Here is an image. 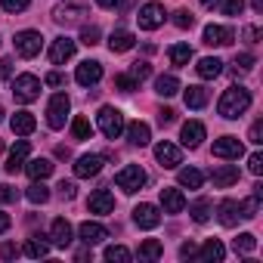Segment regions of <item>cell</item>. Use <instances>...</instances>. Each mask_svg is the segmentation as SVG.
I'll return each instance as SVG.
<instances>
[{"label":"cell","instance_id":"5bb4252c","mask_svg":"<svg viewBox=\"0 0 263 263\" xmlns=\"http://www.w3.org/2000/svg\"><path fill=\"white\" fill-rule=\"evenodd\" d=\"M180 140H183L186 149H198L204 143V124L201 121H186L183 130H180Z\"/></svg>","mask_w":263,"mask_h":263},{"label":"cell","instance_id":"277c9868","mask_svg":"<svg viewBox=\"0 0 263 263\" xmlns=\"http://www.w3.org/2000/svg\"><path fill=\"white\" fill-rule=\"evenodd\" d=\"M84 16H87V7L81 4V0H68V4H59L56 10H53V22L56 25H81L84 22Z\"/></svg>","mask_w":263,"mask_h":263},{"label":"cell","instance_id":"b9f144b4","mask_svg":"<svg viewBox=\"0 0 263 263\" xmlns=\"http://www.w3.org/2000/svg\"><path fill=\"white\" fill-rule=\"evenodd\" d=\"M254 62H257V59H254L251 53H238V56H235V62H232V65H235V74H238V71H241V74H245V71H251V68H254Z\"/></svg>","mask_w":263,"mask_h":263},{"label":"cell","instance_id":"f907efd6","mask_svg":"<svg viewBox=\"0 0 263 263\" xmlns=\"http://www.w3.org/2000/svg\"><path fill=\"white\" fill-rule=\"evenodd\" d=\"M248 171H251L254 177H260V174H263V155H260V152H254V155L248 158Z\"/></svg>","mask_w":263,"mask_h":263},{"label":"cell","instance_id":"484cf974","mask_svg":"<svg viewBox=\"0 0 263 263\" xmlns=\"http://www.w3.org/2000/svg\"><path fill=\"white\" fill-rule=\"evenodd\" d=\"M127 140L134 143V146H149V140H152V127L143 124V121H134V124L127 127Z\"/></svg>","mask_w":263,"mask_h":263},{"label":"cell","instance_id":"816d5d0a","mask_svg":"<svg viewBox=\"0 0 263 263\" xmlns=\"http://www.w3.org/2000/svg\"><path fill=\"white\" fill-rule=\"evenodd\" d=\"M59 192H62V198H68V201H71V198H74V195H78V186H74V183H71V180H68V183H65V180H62V183H59Z\"/></svg>","mask_w":263,"mask_h":263},{"label":"cell","instance_id":"4316f807","mask_svg":"<svg viewBox=\"0 0 263 263\" xmlns=\"http://www.w3.org/2000/svg\"><path fill=\"white\" fill-rule=\"evenodd\" d=\"M22 171H25L31 180H47V177L53 174V161H50V158H31Z\"/></svg>","mask_w":263,"mask_h":263},{"label":"cell","instance_id":"f546056e","mask_svg":"<svg viewBox=\"0 0 263 263\" xmlns=\"http://www.w3.org/2000/svg\"><path fill=\"white\" fill-rule=\"evenodd\" d=\"M180 90H183V87H180V81H177L174 74H161V78H155V93H158V96L167 99V96H177Z\"/></svg>","mask_w":263,"mask_h":263},{"label":"cell","instance_id":"ee69618b","mask_svg":"<svg viewBox=\"0 0 263 263\" xmlns=\"http://www.w3.org/2000/svg\"><path fill=\"white\" fill-rule=\"evenodd\" d=\"M149 74H152L149 62H134V65H130V78H134V81H146Z\"/></svg>","mask_w":263,"mask_h":263},{"label":"cell","instance_id":"6da1fadb","mask_svg":"<svg viewBox=\"0 0 263 263\" xmlns=\"http://www.w3.org/2000/svg\"><path fill=\"white\" fill-rule=\"evenodd\" d=\"M248 108H251V90L241 87V84H232L229 90H223V96H220V102H217V111H220L226 121L241 118Z\"/></svg>","mask_w":263,"mask_h":263},{"label":"cell","instance_id":"ffe728a7","mask_svg":"<svg viewBox=\"0 0 263 263\" xmlns=\"http://www.w3.org/2000/svg\"><path fill=\"white\" fill-rule=\"evenodd\" d=\"M87 208H90V214H111V211H115V195H111L108 189H96V192L90 195Z\"/></svg>","mask_w":263,"mask_h":263},{"label":"cell","instance_id":"9a60e30c","mask_svg":"<svg viewBox=\"0 0 263 263\" xmlns=\"http://www.w3.org/2000/svg\"><path fill=\"white\" fill-rule=\"evenodd\" d=\"M232 37H235L232 28H226V25H208L204 34H201V41H204L208 47H229Z\"/></svg>","mask_w":263,"mask_h":263},{"label":"cell","instance_id":"681fc988","mask_svg":"<svg viewBox=\"0 0 263 263\" xmlns=\"http://www.w3.org/2000/svg\"><path fill=\"white\" fill-rule=\"evenodd\" d=\"M248 140H251L254 146H260V143H263V121H254V124H251V130H248Z\"/></svg>","mask_w":263,"mask_h":263},{"label":"cell","instance_id":"e575fe53","mask_svg":"<svg viewBox=\"0 0 263 263\" xmlns=\"http://www.w3.org/2000/svg\"><path fill=\"white\" fill-rule=\"evenodd\" d=\"M211 211H214V204H211L208 198H198V201H192V208H189V214H192L195 223H208V220H211Z\"/></svg>","mask_w":263,"mask_h":263},{"label":"cell","instance_id":"680465c9","mask_svg":"<svg viewBox=\"0 0 263 263\" xmlns=\"http://www.w3.org/2000/svg\"><path fill=\"white\" fill-rule=\"evenodd\" d=\"M257 37H260V31H257L254 25H248V28H245V41H248V44H257Z\"/></svg>","mask_w":263,"mask_h":263},{"label":"cell","instance_id":"30bf717a","mask_svg":"<svg viewBox=\"0 0 263 263\" xmlns=\"http://www.w3.org/2000/svg\"><path fill=\"white\" fill-rule=\"evenodd\" d=\"M155 158H158V164L167 167V171H174V167L183 164V152H180V146H174L171 140H164V143L155 146Z\"/></svg>","mask_w":263,"mask_h":263},{"label":"cell","instance_id":"9f6ffc18","mask_svg":"<svg viewBox=\"0 0 263 263\" xmlns=\"http://www.w3.org/2000/svg\"><path fill=\"white\" fill-rule=\"evenodd\" d=\"M174 118H177V111H174V108H161V111H158V121H161V124H171Z\"/></svg>","mask_w":263,"mask_h":263},{"label":"cell","instance_id":"603a6c76","mask_svg":"<svg viewBox=\"0 0 263 263\" xmlns=\"http://www.w3.org/2000/svg\"><path fill=\"white\" fill-rule=\"evenodd\" d=\"M10 127H13V134H16V137H28V134H34L37 121H34L31 111H16V115L10 118Z\"/></svg>","mask_w":263,"mask_h":263},{"label":"cell","instance_id":"be15d7a7","mask_svg":"<svg viewBox=\"0 0 263 263\" xmlns=\"http://www.w3.org/2000/svg\"><path fill=\"white\" fill-rule=\"evenodd\" d=\"M251 7H254L257 13H263V0H251Z\"/></svg>","mask_w":263,"mask_h":263},{"label":"cell","instance_id":"bcb514c9","mask_svg":"<svg viewBox=\"0 0 263 263\" xmlns=\"http://www.w3.org/2000/svg\"><path fill=\"white\" fill-rule=\"evenodd\" d=\"M238 211H241V220H251V217H257V198L251 195L248 201H238Z\"/></svg>","mask_w":263,"mask_h":263},{"label":"cell","instance_id":"5b68a950","mask_svg":"<svg viewBox=\"0 0 263 263\" xmlns=\"http://www.w3.org/2000/svg\"><path fill=\"white\" fill-rule=\"evenodd\" d=\"M68 111H71V99H68L65 93H56V96L47 102V124H50L53 130H62Z\"/></svg>","mask_w":263,"mask_h":263},{"label":"cell","instance_id":"f1b7e54d","mask_svg":"<svg viewBox=\"0 0 263 263\" xmlns=\"http://www.w3.org/2000/svg\"><path fill=\"white\" fill-rule=\"evenodd\" d=\"M177 183H180L183 189H201V183H204V174H201L198 167H180V174H177Z\"/></svg>","mask_w":263,"mask_h":263},{"label":"cell","instance_id":"f6af8a7d","mask_svg":"<svg viewBox=\"0 0 263 263\" xmlns=\"http://www.w3.org/2000/svg\"><path fill=\"white\" fill-rule=\"evenodd\" d=\"M174 25H177V28H192V25H195V16H192L189 10H177V13H174Z\"/></svg>","mask_w":263,"mask_h":263},{"label":"cell","instance_id":"ba28073f","mask_svg":"<svg viewBox=\"0 0 263 263\" xmlns=\"http://www.w3.org/2000/svg\"><path fill=\"white\" fill-rule=\"evenodd\" d=\"M13 44H16V53L22 59H34L41 53V47H44V37H41V31H31L28 28V31H19Z\"/></svg>","mask_w":263,"mask_h":263},{"label":"cell","instance_id":"e0dca14e","mask_svg":"<svg viewBox=\"0 0 263 263\" xmlns=\"http://www.w3.org/2000/svg\"><path fill=\"white\" fill-rule=\"evenodd\" d=\"M161 208H164V214H183L186 211V195L174 186H164L161 189Z\"/></svg>","mask_w":263,"mask_h":263},{"label":"cell","instance_id":"4fadbf2b","mask_svg":"<svg viewBox=\"0 0 263 263\" xmlns=\"http://www.w3.org/2000/svg\"><path fill=\"white\" fill-rule=\"evenodd\" d=\"M134 223L140 226V229H155L158 223H161V214H158V208L155 204H137L134 208Z\"/></svg>","mask_w":263,"mask_h":263},{"label":"cell","instance_id":"2e32d148","mask_svg":"<svg viewBox=\"0 0 263 263\" xmlns=\"http://www.w3.org/2000/svg\"><path fill=\"white\" fill-rule=\"evenodd\" d=\"M71 56H74V41H71V37L62 34V37H56V41L50 44V62H53V65H62V62H68Z\"/></svg>","mask_w":263,"mask_h":263},{"label":"cell","instance_id":"3957f363","mask_svg":"<svg viewBox=\"0 0 263 263\" xmlns=\"http://www.w3.org/2000/svg\"><path fill=\"white\" fill-rule=\"evenodd\" d=\"M146 171L140 167V164H127V167H121L118 174H115V183H118V189H124L127 195H134V192H140L143 186H146Z\"/></svg>","mask_w":263,"mask_h":263},{"label":"cell","instance_id":"8d00e7d4","mask_svg":"<svg viewBox=\"0 0 263 263\" xmlns=\"http://www.w3.org/2000/svg\"><path fill=\"white\" fill-rule=\"evenodd\" d=\"M167 56H171L174 65H189V59H192V47H189V44H174V47L167 50Z\"/></svg>","mask_w":263,"mask_h":263},{"label":"cell","instance_id":"7c38bea8","mask_svg":"<svg viewBox=\"0 0 263 263\" xmlns=\"http://www.w3.org/2000/svg\"><path fill=\"white\" fill-rule=\"evenodd\" d=\"M78 235H81V241H84L87 248H93V245H102V241L108 238V229H105L102 223L87 220V223H81V226H78Z\"/></svg>","mask_w":263,"mask_h":263},{"label":"cell","instance_id":"e7e4bbea","mask_svg":"<svg viewBox=\"0 0 263 263\" xmlns=\"http://www.w3.org/2000/svg\"><path fill=\"white\" fill-rule=\"evenodd\" d=\"M198 4H201V7H217L220 0H198Z\"/></svg>","mask_w":263,"mask_h":263},{"label":"cell","instance_id":"d590c367","mask_svg":"<svg viewBox=\"0 0 263 263\" xmlns=\"http://www.w3.org/2000/svg\"><path fill=\"white\" fill-rule=\"evenodd\" d=\"M164 254V245L158 241V238H146L143 245H140V260H158Z\"/></svg>","mask_w":263,"mask_h":263},{"label":"cell","instance_id":"8992f818","mask_svg":"<svg viewBox=\"0 0 263 263\" xmlns=\"http://www.w3.org/2000/svg\"><path fill=\"white\" fill-rule=\"evenodd\" d=\"M13 96H16V102H22V105L34 102V99L41 96V81H37L34 74H19V78L13 81Z\"/></svg>","mask_w":263,"mask_h":263},{"label":"cell","instance_id":"7dc6e473","mask_svg":"<svg viewBox=\"0 0 263 263\" xmlns=\"http://www.w3.org/2000/svg\"><path fill=\"white\" fill-rule=\"evenodd\" d=\"M245 0H223V16H241Z\"/></svg>","mask_w":263,"mask_h":263},{"label":"cell","instance_id":"f35d334b","mask_svg":"<svg viewBox=\"0 0 263 263\" xmlns=\"http://www.w3.org/2000/svg\"><path fill=\"white\" fill-rule=\"evenodd\" d=\"M130 257L134 254H130L124 245H108L105 248V260H111V263H130Z\"/></svg>","mask_w":263,"mask_h":263},{"label":"cell","instance_id":"8fae6325","mask_svg":"<svg viewBox=\"0 0 263 263\" xmlns=\"http://www.w3.org/2000/svg\"><path fill=\"white\" fill-rule=\"evenodd\" d=\"M99 78H102V62H96V59L81 62L78 71H74V81L81 87H93V84H99Z\"/></svg>","mask_w":263,"mask_h":263},{"label":"cell","instance_id":"7402d4cb","mask_svg":"<svg viewBox=\"0 0 263 263\" xmlns=\"http://www.w3.org/2000/svg\"><path fill=\"white\" fill-rule=\"evenodd\" d=\"M211 180H214L217 189H229L232 183H238V167L235 164H220V167L211 171Z\"/></svg>","mask_w":263,"mask_h":263},{"label":"cell","instance_id":"cb8c5ba5","mask_svg":"<svg viewBox=\"0 0 263 263\" xmlns=\"http://www.w3.org/2000/svg\"><path fill=\"white\" fill-rule=\"evenodd\" d=\"M217 220H220L223 226H235V223L241 220V211H238V201H232V198H223V201L217 204Z\"/></svg>","mask_w":263,"mask_h":263},{"label":"cell","instance_id":"7bdbcfd3","mask_svg":"<svg viewBox=\"0 0 263 263\" xmlns=\"http://www.w3.org/2000/svg\"><path fill=\"white\" fill-rule=\"evenodd\" d=\"M115 87H118L121 93H134V90L140 87V81H134L130 74H118V78H115Z\"/></svg>","mask_w":263,"mask_h":263},{"label":"cell","instance_id":"74e56055","mask_svg":"<svg viewBox=\"0 0 263 263\" xmlns=\"http://www.w3.org/2000/svg\"><path fill=\"white\" fill-rule=\"evenodd\" d=\"M71 134H74V140H90V137H93V124H90L84 115H78V118L71 121Z\"/></svg>","mask_w":263,"mask_h":263},{"label":"cell","instance_id":"d6986e66","mask_svg":"<svg viewBox=\"0 0 263 263\" xmlns=\"http://www.w3.org/2000/svg\"><path fill=\"white\" fill-rule=\"evenodd\" d=\"M102 164H105L102 155H81L74 161V177H96L102 171Z\"/></svg>","mask_w":263,"mask_h":263},{"label":"cell","instance_id":"1f68e13d","mask_svg":"<svg viewBox=\"0 0 263 263\" xmlns=\"http://www.w3.org/2000/svg\"><path fill=\"white\" fill-rule=\"evenodd\" d=\"M195 254H198L201 260H214V263H220V260L226 257V248H223L217 238H208V241H204V248H201V251H195Z\"/></svg>","mask_w":263,"mask_h":263},{"label":"cell","instance_id":"83f0119b","mask_svg":"<svg viewBox=\"0 0 263 263\" xmlns=\"http://www.w3.org/2000/svg\"><path fill=\"white\" fill-rule=\"evenodd\" d=\"M195 71H198V78H204V81H214V78L223 71V62H220L217 56H204V59H198Z\"/></svg>","mask_w":263,"mask_h":263},{"label":"cell","instance_id":"db71d44e","mask_svg":"<svg viewBox=\"0 0 263 263\" xmlns=\"http://www.w3.org/2000/svg\"><path fill=\"white\" fill-rule=\"evenodd\" d=\"M16 254H19V248H16V245H10V241H7V245H0V257H4V260H13Z\"/></svg>","mask_w":263,"mask_h":263},{"label":"cell","instance_id":"91938a15","mask_svg":"<svg viewBox=\"0 0 263 263\" xmlns=\"http://www.w3.org/2000/svg\"><path fill=\"white\" fill-rule=\"evenodd\" d=\"M180 257H183V260H186V257H195V245H192V241H186V245L180 248Z\"/></svg>","mask_w":263,"mask_h":263},{"label":"cell","instance_id":"52a82bcc","mask_svg":"<svg viewBox=\"0 0 263 263\" xmlns=\"http://www.w3.org/2000/svg\"><path fill=\"white\" fill-rule=\"evenodd\" d=\"M164 19H167V13H164L161 4H155V0H152V4H143L140 13H137V22H140L143 31H155V28H161Z\"/></svg>","mask_w":263,"mask_h":263},{"label":"cell","instance_id":"ab89813d","mask_svg":"<svg viewBox=\"0 0 263 263\" xmlns=\"http://www.w3.org/2000/svg\"><path fill=\"white\" fill-rule=\"evenodd\" d=\"M232 248H235V254H251V251L257 248V238H254L251 232H241V235L232 241Z\"/></svg>","mask_w":263,"mask_h":263},{"label":"cell","instance_id":"d6a6232c","mask_svg":"<svg viewBox=\"0 0 263 263\" xmlns=\"http://www.w3.org/2000/svg\"><path fill=\"white\" fill-rule=\"evenodd\" d=\"M25 198H28L31 204H47V201H50V189L44 186V180H34V183L28 186V192H25Z\"/></svg>","mask_w":263,"mask_h":263},{"label":"cell","instance_id":"6125c7cd","mask_svg":"<svg viewBox=\"0 0 263 263\" xmlns=\"http://www.w3.org/2000/svg\"><path fill=\"white\" fill-rule=\"evenodd\" d=\"M7 229H10V217L0 211V232H7Z\"/></svg>","mask_w":263,"mask_h":263},{"label":"cell","instance_id":"94428289","mask_svg":"<svg viewBox=\"0 0 263 263\" xmlns=\"http://www.w3.org/2000/svg\"><path fill=\"white\" fill-rule=\"evenodd\" d=\"M96 4H99V7H102V10H115V7H118V4H121V0H96Z\"/></svg>","mask_w":263,"mask_h":263},{"label":"cell","instance_id":"60d3db41","mask_svg":"<svg viewBox=\"0 0 263 263\" xmlns=\"http://www.w3.org/2000/svg\"><path fill=\"white\" fill-rule=\"evenodd\" d=\"M81 44L84 47H96L99 44V28L96 25H84L81 28Z\"/></svg>","mask_w":263,"mask_h":263},{"label":"cell","instance_id":"7a4b0ae2","mask_svg":"<svg viewBox=\"0 0 263 263\" xmlns=\"http://www.w3.org/2000/svg\"><path fill=\"white\" fill-rule=\"evenodd\" d=\"M96 124H99V130H102V137H108V140H118V137L124 134V127H127L121 108H115V105H102L99 115H96Z\"/></svg>","mask_w":263,"mask_h":263},{"label":"cell","instance_id":"44dd1931","mask_svg":"<svg viewBox=\"0 0 263 263\" xmlns=\"http://www.w3.org/2000/svg\"><path fill=\"white\" fill-rule=\"evenodd\" d=\"M28 152H31V146H28V140H19L13 149H10V161H7V174H19L22 167H25V158H28Z\"/></svg>","mask_w":263,"mask_h":263},{"label":"cell","instance_id":"4dcf8cb0","mask_svg":"<svg viewBox=\"0 0 263 263\" xmlns=\"http://www.w3.org/2000/svg\"><path fill=\"white\" fill-rule=\"evenodd\" d=\"M183 99H186V105H189V108H195V111H198V108H204V105H208V90H204V87H198V84H195V87H186Z\"/></svg>","mask_w":263,"mask_h":263},{"label":"cell","instance_id":"11a10c76","mask_svg":"<svg viewBox=\"0 0 263 263\" xmlns=\"http://www.w3.org/2000/svg\"><path fill=\"white\" fill-rule=\"evenodd\" d=\"M47 84H50V87H62V84H65V78H62L59 71H50V74H47Z\"/></svg>","mask_w":263,"mask_h":263},{"label":"cell","instance_id":"6f0895ef","mask_svg":"<svg viewBox=\"0 0 263 263\" xmlns=\"http://www.w3.org/2000/svg\"><path fill=\"white\" fill-rule=\"evenodd\" d=\"M13 74V59H0V78H10Z\"/></svg>","mask_w":263,"mask_h":263},{"label":"cell","instance_id":"d4e9b609","mask_svg":"<svg viewBox=\"0 0 263 263\" xmlns=\"http://www.w3.org/2000/svg\"><path fill=\"white\" fill-rule=\"evenodd\" d=\"M134 44H137V37L130 34V31H124V28H118V31L108 34V50L111 53H127V50H134Z\"/></svg>","mask_w":263,"mask_h":263},{"label":"cell","instance_id":"9c48e42d","mask_svg":"<svg viewBox=\"0 0 263 263\" xmlns=\"http://www.w3.org/2000/svg\"><path fill=\"white\" fill-rule=\"evenodd\" d=\"M245 155V146H241V140L238 137H220V140H214V158H226V161H238Z\"/></svg>","mask_w":263,"mask_h":263},{"label":"cell","instance_id":"836d02e7","mask_svg":"<svg viewBox=\"0 0 263 263\" xmlns=\"http://www.w3.org/2000/svg\"><path fill=\"white\" fill-rule=\"evenodd\" d=\"M50 254V241H44L41 235H31L28 241H25V257H47Z\"/></svg>","mask_w":263,"mask_h":263},{"label":"cell","instance_id":"03108f58","mask_svg":"<svg viewBox=\"0 0 263 263\" xmlns=\"http://www.w3.org/2000/svg\"><path fill=\"white\" fill-rule=\"evenodd\" d=\"M0 121H4V108H0Z\"/></svg>","mask_w":263,"mask_h":263},{"label":"cell","instance_id":"f5cc1de1","mask_svg":"<svg viewBox=\"0 0 263 263\" xmlns=\"http://www.w3.org/2000/svg\"><path fill=\"white\" fill-rule=\"evenodd\" d=\"M0 201H4V204H7V201H16V189L4 183V186H0Z\"/></svg>","mask_w":263,"mask_h":263},{"label":"cell","instance_id":"ac0fdd59","mask_svg":"<svg viewBox=\"0 0 263 263\" xmlns=\"http://www.w3.org/2000/svg\"><path fill=\"white\" fill-rule=\"evenodd\" d=\"M71 238H74L71 223H68L65 217H56V220H53V226H50V241H53L56 248H68V245H71Z\"/></svg>","mask_w":263,"mask_h":263},{"label":"cell","instance_id":"c3c4849f","mask_svg":"<svg viewBox=\"0 0 263 263\" xmlns=\"http://www.w3.org/2000/svg\"><path fill=\"white\" fill-rule=\"evenodd\" d=\"M28 4L31 0H0V7L7 13H22V10H28Z\"/></svg>","mask_w":263,"mask_h":263}]
</instances>
